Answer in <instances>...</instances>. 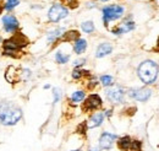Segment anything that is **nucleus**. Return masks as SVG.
Returning <instances> with one entry per match:
<instances>
[{
    "instance_id": "obj_7",
    "label": "nucleus",
    "mask_w": 159,
    "mask_h": 151,
    "mask_svg": "<svg viewBox=\"0 0 159 151\" xmlns=\"http://www.w3.org/2000/svg\"><path fill=\"white\" fill-rule=\"evenodd\" d=\"M1 22H2V28L6 33H16L19 32L20 30V22L17 17L12 14H5L2 17H1Z\"/></svg>"
},
{
    "instance_id": "obj_8",
    "label": "nucleus",
    "mask_w": 159,
    "mask_h": 151,
    "mask_svg": "<svg viewBox=\"0 0 159 151\" xmlns=\"http://www.w3.org/2000/svg\"><path fill=\"white\" fill-rule=\"evenodd\" d=\"M125 90L121 86H110L105 90V97L110 103L119 105L124 102L125 98Z\"/></svg>"
},
{
    "instance_id": "obj_4",
    "label": "nucleus",
    "mask_w": 159,
    "mask_h": 151,
    "mask_svg": "<svg viewBox=\"0 0 159 151\" xmlns=\"http://www.w3.org/2000/svg\"><path fill=\"white\" fill-rule=\"evenodd\" d=\"M125 14V7L119 4L114 5H107L102 9V16H103V23L105 27H108L110 21H116L121 19Z\"/></svg>"
},
{
    "instance_id": "obj_20",
    "label": "nucleus",
    "mask_w": 159,
    "mask_h": 151,
    "mask_svg": "<svg viewBox=\"0 0 159 151\" xmlns=\"http://www.w3.org/2000/svg\"><path fill=\"white\" fill-rule=\"evenodd\" d=\"M72 79L74 80H80V79H82V77H84V76H91L89 74V71L88 70H83V69H81V68H75L74 69V71H72Z\"/></svg>"
},
{
    "instance_id": "obj_1",
    "label": "nucleus",
    "mask_w": 159,
    "mask_h": 151,
    "mask_svg": "<svg viewBox=\"0 0 159 151\" xmlns=\"http://www.w3.org/2000/svg\"><path fill=\"white\" fill-rule=\"evenodd\" d=\"M30 43V41L27 37L21 33V32H16L14 33L10 38H6L2 41V54L5 57L10 58H20L22 49L25 47H27Z\"/></svg>"
},
{
    "instance_id": "obj_9",
    "label": "nucleus",
    "mask_w": 159,
    "mask_h": 151,
    "mask_svg": "<svg viewBox=\"0 0 159 151\" xmlns=\"http://www.w3.org/2000/svg\"><path fill=\"white\" fill-rule=\"evenodd\" d=\"M130 98L139 101V102H146L152 96V90L148 87H139V89H130L127 91Z\"/></svg>"
},
{
    "instance_id": "obj_35",
    "label": "nucleus",
    "mask_w": 159,
    "mask_h": 151,
    "mask_svg": "<svg viewBox=\"0 0 159 151\" xmlns=\"http://www.w3.org/2000/svg\"><path fill=\"white\" fill-rule=\"evenodd\" d=\"M44 89H45V90H48V89H50V85H48V84H47V85H44Z\"/></svg>"
},
{
    "instance_id": "obj_23",
    "label": "nucleus",
    "mask_w": 159,
    "mask_h": 151,
    "mask_svg": "<svg viewBox=\"0 0 159 151\" xmlns=\"http://www.w3.org/2000/svg\"><path fill=\"white\" fill-rule=\"evenodd\" d=\"M20 4V0H6L5 5H4V10H6L7 12L12 11L17 5Z\"/></svg>"
},
{
    "instance_id": "obj_18",
    "label": "nucleus",
    "mask_w": 159,
    "mask_h": 151,
    "mask_svg": "<svg viewBox=\"0 0 159 151\" xmlns=\"http://www.w3.org/2000/svg\"><path fill=\"white\" fill-rule=\"evenodd\" d=\"M86 98V92L82 91V90H79V91H75L72 92L71 97H70V102L74 103V105H77V103H81L83 102V100Z\"/></svg>"
},
{
    "instance_id": "obj_38",
    "label": "nucleus",
    "mask_w": 159,
    "mask_h": 151,
    "mask_svg": "<svg viewBox=\"0 0 159 151\" xmlns=\"http://www.w3.org/2000/svg\"><path fill=\"white\" fill-rule=\"evenodd\" d=\"M100 1H103V2H105V1H109V0H100Z\"/></svg>"
},
{
    "instance_id": "obj_31",
    "label": "nucleus",
    "mask_w": 159,
    "mask_h": 151,
    "mask_svg": "<svg viewBox=\"0 0 159 151\" xmlns=\"http://www.w3.org/2000/svg\"><path fill=\"white\" fill-rule=\"evenodd\" d=\"M97 6V4L94 2V1H89V2H87V7H96Z\"/></svg>"
},
{
    "instance_id": "obj_34",
    "label": "nucleus",
    "mask_w": 159,
    "mask_h": 151,
    "mask_svg": "<svg viewBox=\"0 0 159 151\" xmlns=\"http://www.w3.org/2000/svg\"><path fill=\"white\" fill-rule=\"evenodd\" d=\"M4 5H5V2H4L2 0H0V14H1L2 10H4Z\"/></svg>"
},
{
    "instance_id": "obj_29",
    "label": "nucleus",
    "mask_w": 159,
    "mask_h": 151,
    "mask_svg": "<svg viewBox=\"0 0 159 151\" xmlns=\"http://www.w3.org/2000/svg\"><path fill=\"white\" fill-rule=\"evenodd\" d=\"M87 122H83V123H81L79 127H77V132L81 133V134H86L87 132Z\"/></svg>"
},
{
    "instance_id": "obj_27",
    "label": "nucleus",
    "mask_w": 159,
    "mask_h": 151,
    "mask_svg": "<svg viewBox=\"0 0 159 151\" xmlns=\"http://www.w3.org/2000/svg\"><path fill=\"white\" fill-rule=\"evenodd\" d=\"M99 82H98V80L96 79V77H93V76H91V80L87 82V87L89 89V90H92V89H94L97 85H98Z\"/></svg>"
},
{
    "instance_id": "obj_5",
    "label": "nucleus",
    "mask_w": 159,
    "mask_h": 151,
    "mask_svg": "<svg viewBox=\"0 0 159 151\" xmlns=\"http://www.w3.org/2000/svg\"><path fill=\"white\" fill-rule=\"evenodd\" d=\"M69 15V9L66 6H64L60 2H55L50 6L49 11H48V20L50 22H59L62 19L67 17Z\"/></svg>"
},
{
    "instance_id": "obj_16",
    "label": "nucleus",
    "mask_w": 159,
    "mask_h": 151,
    "mask_svg": "<svg viewBox=\"0 0 159 151\" xmlns=\"http://www.w3.org/2000/svg\"><path fill=\"white\" fill-rule=\"evenodd\" d=\"M87 49V41L84 38L80 37L74 42V52L76 54H82L84 53V51Z\"/></svg>"
},
{
    "instance_id": "obj_33",
    "label": "nucleus",
    "mask_w": 159,
    "mask_h": 151,
    "mask_svg": "<svg viewBox=\"0 0 159 151\" xmlns=\"http://www.w3.org/2000/svg\"><path fill=\"white\" fill-rule=\"evenodd\" d=\"M88 151H102V149H100L99 146H98V148H97V146H93V148H89Z\"/></svg>"
},
{
    "instance_id": "obj_12",
    "label": "nucleus",
    "mask_w": 159,
    "mask_h": 151,
    "mask_svg": "<svg viewBox=\"0 0 159 151\" xmlns=\"http://www.w3.org/2000/svg\"><path fill=\"white\" fill-rule=\"evenodd\" d=\"M105 119V115H104V112H96L93 113L89 119L87 120V128L88 129H94V128H98L103 124Z\"/></svg>"
},
{
    "instance_id": "obj_11",
    "label": "nucleus",
    "mask_w": 159,
    "mask_h": 151,
    "mask_svg": "<svg viewBox=\"0 0 159 151\" xmlns=\"http://www.w3.org/2000/svg\"><path fill=\"white\" fill-rule=\"evenodd\" d=\"M135 27H136V25H135L134 21H130V20L126 19L121 25L115 26L114 28H111V33L115 35V36H121V35H124V33H127V32L134 31Z\"/></svg>"
},
{
    "instance_id": "obj_24",
    "label": "nucleus",
    "mask_w": 159,
    "mask_h": 151,
    "mask_svg": "<svg viewBox=\"0 0 159 151\" xmlns=\"http://www.w3.org/2000/svg\"><path fill=\"white\" fill-rule=\"evenodd\" d=\"M62 5L67 9H76L79 7V0H62Z\"/></svg>"
},
{
    "instance_id": "obj_28",
    "label": "nucleus",
    "mask_w": 159,
    "mask_h": 151,
    "mask_svg": "<svg viewBox=\"0 0 159 151\" xmlns=\"http://www.w3.org/2000/svg\"><path fill=\"white\" fill-rule=\"evenodd\" d=\"M53 96H54V103H58L60 101V98H61V91H60V89H53Z\"/></svg>"
},
{
    "instance_id": "obj_37",
    "label": "nucleus",
    "mask_w": 159,
    "mask_h": 151,
    "mask_svg": "<svg viewBox=\"0 0 159 151\" xmlns=\"http://www.w3.org/2000/svg\"><path fill=\"white\" fill-rule=\"evenodd\" d=\"M2 41H4V38L0 36V44H2Z\"/></svg>"
},
{
    "instance_id": "obj_32",
    "label": "nucleus",
    "mask_w": 159,
    "mask_h": 151,
    "mask_svg": "<svg viewBox=\"0 0 159 151\" xmlns=\"http://www.w3.org/2000/svg\"><path fill=\"white\" fill-rule=\"evenodd\" d=\"M113 114V110H108V111H104V115L105 117H110Z\"/></svg>"
},
{
    "instance_id": "obj_25",
    "label": "nucleus",
    "mask_w": 159,
    "mask_h": 151,
    "mask_svg": "<svg viewBox=\"0 0 159 151\" xmlns=\"http://www.w3.org/2000/svg\"><path fill=\"white\" fill-rule=\"evenodd\" d=\"M130 151H142V141H139V140H134V139H132Z\"/></svg>"
},
{
    "instance_id": "obj_39",
    "label": "nucleus",
    "mask_w": 159,
    "mask_h": 151,
    "mask_svg": "<svg viewBox=\"0 0 159 151\" xmlns=\"http://www.w3.org/2000/svg\"><path fill=\"white\" fill-rule=\"evenodd\" d=\"M71 151H82L81 149H79V150H71Z\"/></svg>"
},
{
    "instance_id": "obj_22",
    "label": "nucleus",
    "mask_w": 159,
    "mask_h": 151,
    "mask_svg": "<svg viewBox=\"0 0 159 151\" xmlns=\"http://www.w3.org/2000/svg\"><path fill=\"white\" fill-rule=\"evenodd\" d=\"M99 82L104 87H110L114 85V77L111 75H102L99 77Z\"/></svg>"
},
{
    "instance_id": "obj_15",
    "label": "nucleus",
    "mask_w": 159,
    "mask_h": 151,
    "mask_svg": "<svg viewBox=\"0 0 159 151\" xmlns=\"http://www.w3.org/2000/svg\"><path fill=\"white\" fill-rule=\"evenodd\" d=\"M131 143H132V139L129 135L118 138V140H116V145H118L119 150L121 151H130V149H131Z\"/></svg>"
},
{
    "instance_id": "obj_3",
    "label": "nucleus",
    "mask_w": 159,
    "mask_h": 151,
    "mask_svg": "<svg viewBox=\"0 0 159 151\" xmlns=\"http://www.w3.org/2000/svg\"><path fill=\"white\" fill-rule=\"evenodd\" d=\"M159 74L158 64L153 60H143L137 68V75L144 85H152L157 81Z\"/></svg>"
},
{
    "instance_id": "obj_2",
    "label": "nucleus",
    "mask_w": 159,
    "mask_h": 151,
    "mask_svg": "<svg viewBox=\"0 0 159 151\" xmlns=\"http://www.w3.org/2000/svg\"><path fill=\"white\" fill-rule=\"evenodd\" d=\"M23 117V112L19 106L11 103V102H5L2 103L0 108V124L4 127H12L16 125Z\"/></svg>"
},
{
    "instance_id": "obj_21",
    "label": "nucleus",
    "mask_w": 159,
    "mask_h": 151,
    "mask_svg": "<svg viewBox=\"0 0 159 151\" xmlns=\"http://www.w3.org/2000/svg\"><path fill=\"white\" fill-rule=\"evenodd\" d=\"M55 60L58 64H66L70 60V54H66V53H62L61 51H58L55 53Z\"/></svg>"
},
{
    "instance_id": "obj_10",
    "label": "nucleus",
    "mask_w": 159,
    "mask_h": 151,
    "mask_svg": "<svg viewBox=\"0 0 159 151\" xmlns=\"http://www.w3.org/2000/svg\"><path fill=\"white\" fill-rule=\"evenodd\" d=\"M118 135L116 134H113V133H109V132H103L100 134L99 136V148L102 150H110L115 141L118 140Z\"/></svg>"
},
{
    "instance_id": "obj_6",
    "label": "nucleus",
    "mask_w": 159,
    "mask_h": 151,
    "mask_svg": "<svg viewBox=\"0 0 159 151\" xmlns=\"http://www.w3.org/2000/svg\"><path fill=\"white\" fill-rule=\"evenodd\" d=\"M103 106V100L98 94H91L83 100L82 103V111L84 113L98 111L100 107Z\"/></svg>"
},
{
    "instance_id": "obj_19",
    "label": "nucleus",
    "mask_w": 159,
    "mask_h": 151,
    "mask_svg": "<svg viewBox=\"0 0 159 151\" xmlns=\"http://www.w3.org/2000/svg\"><path fill=\"white\" fill-rule=\"evenodd\" d=\"M81 30L84 32V33H93L94 30H96V26H94V22L93 21H84L81 23Z\"/></svg>"
},
{
    "instance_id": "obj_14",
    "label": "nucleus",
    "mask_w": 159,
    "mask_h": 151,
    "mask_svg": "<svg viewBox=\"0 0 159 151\" xmlns=\"http://www.w3.org/2000/svg\"><path fill=\"white\" fill-rule=\"evenodd\" d=\"M65 32H66L65 27H58V28L52 30V31H50V32H48V35H47V41H48V43H49V44L57 43Z\"/></svg>"
},
{
    "instance_id": "obj_26",
    "label": "nucleus",
    "mask_w": 159,
    "mask_h": 151,
    "mask_svg": "<svg viewBox=\"0 0 159 151\" xmlns=\"http://www.w3.org/2000/svg\"><path fill=\"white\" fill-rule=\"evenodd\" d=\"M19 74L21 76V80H27V79H30L32 76V71L30 69H22L21 73H19Z\"/></svg>"
},
{
    "instance_id": "obj_17",
    "label": "nucleus",
    "mask_w": 159,
    "mask_h": 151,
    "mask_svg": "<svg viewBox=\"0 0 159 151\" xmlns=\"http://www.w3.org/2000/svg\"><path fill=\"white\" fill-rule=\"evenodd\" d=\"M80 38V32L77 30H71V31H67L65 32L59 41L61 42H75L76 39Z\"/></svg>"
},
{
    "instance_id": "obj_36",
    "label": "nucleus",
    "mask_w": 159,
    "mask_h": 151,
    "mask_svg": "<svg viewBox=\"0 0 159 151\" xmlns=\"http://www.w3.org/2000/svg\"><path fill=\"white\" fill-rule=\"evenodd\" d=\"M157 51H159V38L158 41H157Z\"/></svg>"
},
{
    "instance_id": "obj_13",
    "label": "nucleus",
    "mask_w": 159,
    "mask_h": 151,
    "mask_svg": "<svg viewBox=\"0 0 159 151\" xmlns=\"http://www.w3.org/2000/svg\"><path fill=\"white\" fill-rule=\"evenodd\" d=\"M113 52V46L110 42H103L96 49V58H104Z\"/></svg>"
},
{
    "instance_id": "obj_30",
    "label": "nucleus",
    "mask_w": 159,
    "mask_h": 151,
    "mask_svg": "<svg viewBox=\"0 0 159 151\" xmlns=\"http://www.w3.org/2000/svg\"><path fill=\"white\" fill-rule=\"evenodd\" d=\"M86 61H87V59H84V58L77 59V60L74 61V66H75V68H81V66H83V65L86 64Z\"/></svg>"
}]
</instances>
